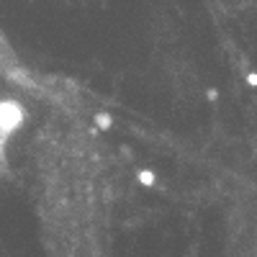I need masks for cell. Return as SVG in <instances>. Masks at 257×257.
<instances>
[{
    "label": "cell",
    "instance_id": "cell-1",
    "mask_svg": "<svg viewBox=\"0 0 257 257\" xmlns=\"http://www.w3.org/2000/svg\"><path fill=\"white\" fill-rule=\"evenodd\" d=\"M16 126V113L11 108V103H3L0 100V157H3V149H6V142Z\"/></svg>",
    "mask_w": 257,
    "mask_h": 257
}]
</instances>
